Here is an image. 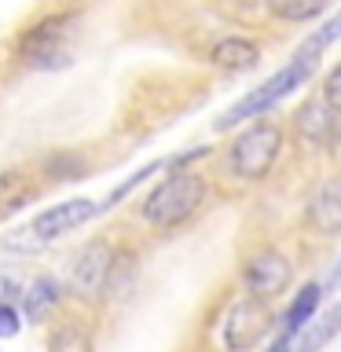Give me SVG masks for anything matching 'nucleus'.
<instances>
[{"instance_id":"1","label":"nucleus","mask_w":341,"mask_h":352,"mask_svg":"<svg viewBox=\"0 0 341 352\" xmlns=\"http://www.w3.org/2000/svg\"><path fill=\"white\" fill-rule=\"evenodd\" d=\"M209 202V180L198 169H169L165 180H158L147 195L136 202V217L140 224H147L158 235H173L184 224L206 209Z\"/></svg>"},{"instance_id":"2","label":"nucleus","mask_w":341,"mask_h":352,"mask_svg":"<svg viewBox=\"0 0 341 352\" xmlns=\"http://www.w3.org/2000/svg\"><path fill=\"white\" fill-rule=\"evenodd\" d=\"M283 147H286V129L279 121L253 118V121H246V129L228 143L224 173L231 180H242V184H261L264 176L275 169Z\"/></svg>"},{"instance_id":"3","label":"nucleus","mask_w":341,"mask_h":352,"mask_svg":"<svg viewBox=\"0 0 341 352\" xmlns=\"http://www.w3.org/2000/svg\"><path fill=\"white\" fill-rule=\"evenodd\" d=\"M312 70H316V55H301V52H297L294 59L283 66V70H275L268 81H261L250 96H242L239 103L217 121V129H220V132H228V129L246 125V121H253V118H264L275 103H279L283 96H290L294 88H301L308 77H312Z\"/></svg>"},{"instance_id":"4","label":"nucleus","mask_w":341,"mask_h":352,"mask_svg":"<svg viewBox=\"0 0 341 352\" xmlns=\"http://www.w3.org/2000/svg\"><path fill=\"white\" fill-rule=\"evenodd\" d=\"M74 15H48L30 26L19 41V63L30 70H55L70 59V30Z\"/></svg>"},{"instance_id":"5","label":"nucleus","mask_w":341,"mask_h":352,"mask_svg":"<svg viewBox=\"0 0 341 352\" xmlns=\"http://www.w3.org/2000/svg\"><path fill=\"white\" fill-rule=\"evenodd\" d=\"M118 246L110 239H88L81 250L70 257V268H66V275H70V290L77 297H85V301H96V297L107 294L110 279H114L118 272Z\"/></svg>"},{"instance_id":"6","label":"nucleus","mask_w":341,"mask_h":352,"mask_svg":"<svg viewBox=\"0 0 341 352\" xmlns=\"http://www.w3.org/2000/svg\"><path fill=\"white\" fill-rule=\"evenodd\" d=\"M242 290L250 297H261V301H275V297H283L290 290L294 283V261L286 257L283 250L275 246H261L253 250L246 261H242Z\"/></svg>"},{"instance_id":"7","label":"nucleus","mask_w":341,"mask_h":352,"mask_svg":"<svg viewBox=\"0 0 341 352\" xmlns=\"http://www.w3.org/2000/svg\"><path fill=\"white\" fill-rule=\"evenodd\" d=\"M275 327L272 308L261 297H239L235 305H228L224 319H220V341L228 349H253L268 341V330Z\"/></svg>"},{"instance_id":"8","label":"nucleus","mask_w":341,"mask_h":352,"mask_svg":"<svg viewBox=\"0 0 341 352\" xmlns=\"http://www.w3.org/2000/svg\"><path fill=\"white\" fill-rule=\"evenodd\" d=\"M96 213H103V206H96L92 198H70V202L48 206L44 213H37V217L30 220V228L37 231L41 239L55 242V239L70 235V231H77V228H85Z\"/></svg>"},{"instance_id":"9","label":"nucleus","mask_w":341,"mask_h":352,"mask_svg":"<svg viewBox=\"0 0 341 352\" xmlns=\"http://www.w3.org/2000/svg\"><path fill=\"white\" fill-rule=\"evenodd\" d=\"M334 132H338V110L330 107L323 96L308 99V103H301L294 110V136L301 147H308V151L327 147V143L334 140Z\"/></svg>"},{"instance_id":"10","label":"nucleus","mask_w":341,"mask_h":352,"mask_svg":"<svg viewBox=\"0 0 341 352\" xmlns=\"http://www.w3.org/2000/svg\"><path fill=\"white\" fill-rule=\"evenodd\" d=\"M305 224L323 239H334L341 231V176H330L316 187L305 206Z\"/></svg>"},{"instance_id":"11","label":"nucleus","mask_w":341,"mask_h":352,"mask_svg":"<svg viewBox=\"0 0 341 352\" xmlns=\"http://www.w3.org/2000/svg\"><path fill=\"white\" fill-rule=\"evenodd\" d=\"M41 184L30 169H0V220L15 217L19 209H26L33 198L41 195Z\"/></svg>"},{"instance_id":"12","label":"nucleus","mask_w":341,"mask_h":352,"mask_svg":"<svg viewBox=\"0 0 341 352\" xmlns=\"http://www.w3.org/2000/svg\"><path fill=\"white\" fill-rule=\"evenodd\" d=\"M319 301H323V286H319V283H305L301 290L294 294V301L286 305V312H283V330H286V334L275 341V349H286L308 323H312L316 312H319Z\"/></svg>"},{"instance_id":"13","label":"nucleus","mask_w":341,"mask_h":352,"mask_svg":"<svg viewBox=\"0 0 341 352\" xmlns=\"http://www.w3.org/2000/svg\"><path fill=\"white\" fill-rule=\"evenodd\" d=\"M209 59H213V66H217V70H224V74H246V70H253V66L261 63V48L250 37L231 33V37L213 44Z\"/></svg>"},{"instance_id":"14","label":"nucleus","mask_w":341,"mask_h":352,"mask_svg":"<svg viewBox=\"0 0 341 352\" xmlns=\"http://www.w3.org/2000/svg\"><path fill=\"white\" fill-rule=\"evenodd\" d=\"M41 180L44 184H70V180H85L92 173V162L81 151H55L41 162Z\"/></svg>"},{"instance_id":"15","label":"nucleus","mask_w":341,"mask_h":352,"mask_svg":"<svg viewBox=\"0 0 341 352\" xmlns=\"http://www.w3.org/2000/svg\"><path fill=\"white\" fill-rule=\"evenodd\" d=\"M59 283L48 279V275H41V279H33L26 286V294H22V316L30 319V323H41V319H48L55 312V305H59Z\"/></svg>"},{"instance_id":"16","label":"nucleus","mask_w":341,"mask_h":352,"mask_svg":"<svg viewBox=\"0 0 341 352\" xmlns=\"http://www.w3.org/2000/svg\"><path fill=\"white\" fill-rule=\"evenodd\" d=\"M268 8L283 22H312L327 11V0H268Z\"/></svg>"},{"instance_id":"17","label":"nucleus","mask_w":341,"mask_h":352,"mask_svg":"<svg viewBox=\"0 0 341 352\" xmlns=\"http://www.w3.org/2000/svg\"><path fill=\"white\" fill-rule=\"evenodd\" d=\"M4 250L8 253H41V250H48V239H41L37 231L26 224V228L8 231V235H4Z\"/></svg>"},{"instance_id":"18","label":"nucleus","mask_w":341,"mask_h":352,"mask_svg":"<svg viewBox=\"0 0 341 352\" xmlns=\"http://www.w3.org/2000/svg\"><path fill=\"white\" fill-rule=\"evenodd\" d=\"M334 37H341V11H338V15L330 19V22H323V26H319V30L312 33V37H308V41L301 44V55H319V52H323Z\"/></svg>"},{"instance_id":"19","label":"nucleus","mask_w":341,"mask_h":352,"mask_svg":"<svg viewBox=\"0 0 341 352\" xmlns=\"http://www.w3.org/2000/svg\"><path fill=\"white\" fill-rule=\"evenodd\" d=\"M22 319H26V316L19 312V305H4V301H0V338H11V334H19Z\"/></svg>"},{"instance_id":"20","label":"nucleus","mask_w":341,"mask_h":352,"mask_svg":"<svg viewBox=\"0 0 341 352\" xmlns=\"http://www.w3.org/2000/svg\"><path fill=\"white\" fill-rule=\"evenodd\" d=\"M323 99H327V103L341 114V63H338L334 70H330V74L323 77Z\"/></svg>"},{"instance_id":"21","label":"nucleus","mask_w":341,"mask_h":352,"mask_svg":"<svg viewBox=\"0 0 341 352\" xmlns=\"http://www.w3.org/2000/svg\"><path fill=\"white\" fill-rule=\"evenodd\" d=\"M319 323H323V327H319V334H316V338H308V345H323V341L341 327V305H338V308H330V312L319 319Z\"/></svg>"},{"instance_id":"22","label":"nucleus","mask_w":341,"mask_h":352,"mask_svg":"<svg viewBox=\"0 0 341 352\" xmlns=\"http://www.w3.org/2000/svg\"><path fill=\"white\" fill-rule=\"evenodd\" d=\"M338 275H341V268H338Z\"/></svg>"}]
</instances>
